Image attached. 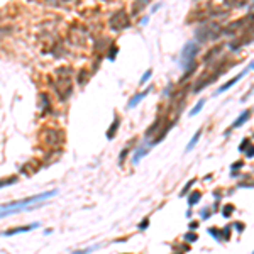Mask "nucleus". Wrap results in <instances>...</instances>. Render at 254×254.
Here are the masks:
<instances>
[{"instance_id":"obj_15","label":"nucleus","mask_w":254,"mask_h":254,"mask_svg":"<svg viewBox=\"0 0 254 254\" xmlns=\"http://www.w3.org/2000/svg\"><path fill=\"white\" fill-rule=\"evenodd\" d=\"M254 156V148H251L249 151H247V158H252Z\"/></svg>"},{"instance_id":"obj_12","label":"nucleus","mask_w":254,"mask_h":254,"mask_svg":"<svg viewBox=\"0 0 254 254\" xmlns=\"http://www.w3.org/2000/svg\"><path fill=\"white\" fill-rule=\"evenodd\" d=\"M185 239H188V241H196V234H193V232H188L185 236Z\"/></svg>"},{"instance_id":"obj_17","label":"nucleus","mask_w":254,"mask_h":254,"mask_svg":"<svg viewBox=\"0 0 254 254\" xmlns=\"http://www.w3.org/2000/svg\"><path fill=\"white\" fill-rule=\"evenodd\" d=\"M144 227H148V219H146V220H142V224H141V229H144Z\"/></svg>"},{"instance_id":"obj_16","label":"nucleus","mask_w":254,"mask_h":254,"mask_svg":"<svg viewBox=\"0 0 254 254\" xmlns=\"http://www.w3.org/2000/svg\"><path fill=\"white\" fill-rule=\"evenodd\" d=\"M149 76H151V71H148L144 76H142V81H146V80H148V78H149Z\"/></svg>"},{"instance_id":"obj_11","label":"nucleus","mask_w":254,"mask_h":254,"mask_svg":"<svg viewBox=\"0 0 254 254\" xmlns=\"http://www.w3.org/2000/svg\"><path fill=\"white\" fill-rule=\"evenodd\" d=\"M232 205H227V207H224V215H225V217H229V215H230V214H232Z\"/></svg>"},{"instance_id":"obj_6","label":"nucleus","mask_w":254,"mask_h":254,"mask_svg":"<svg viewBox=\"0 0 254 254\" xmlns=\"http://www.w3.org/2000/svg\"><path fill=\"white\" fill-rule=\"evenodd\" d=\"M142 97H146V92H144V93H141V95H137V97H134V98H132V100L129 102V107H134V105H137L139 102H141V98H142Z\"/></svg>"},{"instance_id":"obj_7","label":"nucleus","mask_w":254,"mask_h":254,"mask_svg":"<svg viewBox=\"0 0 254 254\" xmlns=\"http://www.w3.org/2000/svg\"><path fill=\"white\" fill-rule=\"evenodd\" d=\"M200 196H202V195H200V193H198V192H195V193H192V196H190V198H188V202H190V205H195V203H196V202H198V200H200Z\"/></svg>"},{"instance_id":"obj_1","label":"nucleus","mask_w":254,"mask_h":254,"mask_svg":"<svg viewBox=\"0 0 254 254\" xmlns=\"http://www.w3.org/2000/svg\"><path fill=\"white\" fill-rule=\"evenodd\" d=\"M53 195H56V190H53V192H46V193H41V195L29 196V198H24V200H17V202L7 203V205H2V207H0V219L7 217V215H14V214L22 212V210H27V208H24L25 205L34 203V202H39V200H44V198H49V196H53Z\"/></svg>"},{"instance_id":"obj_4","label":"nucleus","mask_w":254,"mask_h":254,"mask_svg":"<svg viewBox=\"0 0 254 254\" xmlns=\"http://www.w3.org/2000/svg\"><path fill=\"white\" fill-rule=\"evenodd\" d=\"M247 119H249V112H244V114H242V117H239V119H237L236 122H234V125H232V127H239L241 124H244Z\"/></svg>"},{"instance_id":"obj_14","label":"nucleus","mask_w":254,"mask_h":254,"mask_svg":"<svg viewBox=\"0 0 254 254\" xmlns=\"http://www.w3.org/2000/svg\"><path fill=\"white\" fill-rule=\"evenodd\" d=\"M239 168H242V163H234L232 164V170H239Z\"/></svg>"},{"instance_id":"obj_10","label":"nucleus","mask_w":254,"mask_h":254,"mask_svg":"<svg viewBox=\"0 0 254 254\" xmlns=\"http://www.w3.org/2000/svg\"><path fill=\"white\" fill-rule=\"evenodd\" d=\"M203 103H205V102H203V100L200 102V103H196V105H195V109H193L192 112H190V115H196V112H198V110H200V109H202V107H203Z\"/></svg>"},{"instance_id":"obj_2","label":"nucleus","mask_w":254,"mask_h":254,"mask_svg":"<svg viewBox=\"0 0 254 254\" xmlns=\"http://www.w3.org/2000/svg\"><path fill=\"white\" fill-rule=\"evenodd\" d=\"M39 227V224H32V225H24V227H15V229H9L5 230L2 236H14V234H19V232H27V230H32V229Z\"/></svg>"},{"instance_id":"obj_13","label":"nucleus","mask_w":254,"mask_h":254,"mask_svg":"<svg viewBox=\"0 0 254 254\" xmlns=\"http://www.w3.org/2000/svg\"><path fill=\"white\" fill-rule=\"evenodd\" d=\"M210 234H212L214 237H217V239L220 237V236H219V230H217V229H210Z\"/></svg>"},{"instance_id":"obj_9","label":"nucleus","mask_w":254,"mask_h":254,"mask_svg":"<svg viewBox=\"0 0 254 254\" xmlns=\"http://www.w3.org/2000/svg\"><path fill=\"white\" fill-rule=\"evenodd\" d=\"M117 125H119V120L115 119V122L112 124V129H110V131H109V134H107V136H109V139H112V137H114V132H115Z\"/></svg>"},{"instance_id":"obj_5","label":"nucleus","mask_w":254,"mask_h":254,"mask_svg":"<svg viewBox=\"0 0 254 254\" xmlns=\"http://www.w3.org/2000/svg\"><path fill=\"white\" fill-rule=\"evenodd\" d=\"M200 134H202V131H198V132H196V134H195V136H193V139H192V141H190V144H188V146H186V151H190V149H192V148H193V146H195V144H196V141H198V137H200Z\"/></svg>"},{"instance_id":"obj_8","label":"nucleus","mask_w":254,"mask_h":254,"mask_svg":"<svg viewBox=\"0 0 254 254\" xmlns=\"http://www.w3.org/2000/svg\"><path fill=\"white\" fill-rule=\"evenodd\" d=\"M15 181H17V178H15V176H12V178H7V180H2V181H0V186L12 185V183H15Z\"/></svg>"},{"instance_id":"obj_3","label":"nucleus","mask_w":254,"mask_h":254,"mask_svg":"<svg viewBox=\"0 0 254 254\" xmlns=\"http://www.w3.org/2000/svg\"><path fill=\"white\" fill-rule=\"evenodd\" d=\"M244 73H246V71H244ZM244 73H241V75H237L236 78H232V80H230V81H227V83H225L224 87H220V88H219V93H220V92H224V90H227V88H230V87H232V85L236 83L237 80H241V78H242V76H244Z\"/></svg>"}]
</instances>
